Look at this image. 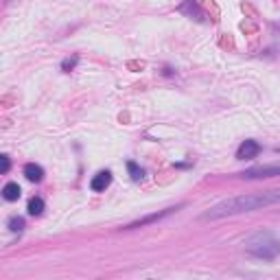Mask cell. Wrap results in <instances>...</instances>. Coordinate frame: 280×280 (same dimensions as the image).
<instances>
[{
    "mask_svg": "<svg viewBox=\"0 0 280 280\" xmlns=\"http://www.w3.org/2000/svg\"><path fill=\"white\" fill-rule=\"evenodd\" d=\"M280 204V188L272 190H263V193H248V195H237L223 199L215 204L212 208L201 215V219H223V217H234V215H243V212H254L263 210V208H270Z\"/></svg>",
    "mask_w": 280,
    "mask_h": 280,
    "instance_id": "1",
    "label": "cell"
},
{
    "mask_svg": "<svg viewBox=\"0 0 280 280\" xmlns=\"http://www.w3.org/2000/svg\"><path fill=\"white\" fill-rule=\"evenodd\" d=\"M245 250H248V254L256 256V259L274 261L280 256V241L272 232H267V230H259V232L252 234L245 241Z\"/></svg>",
    "mask_w": 280,
    "mask_h": 280,
    "instance_id": "2",
    "label": "cell"
},
{
    "mask_svg": "<svg viewBox=\"0 0 280 280\" xmlns=\"http://www.w3.org/2000/svg\"><path fill=\"white\" fill-rule=\"evenodd\" d=\"M182 206L184 204H180V206H175V208L171 206V208H164V210H160V212H153V215H147V217H142V219H136V221L127 223V226H123L120 230H138V228H145V226H149V223H156V221H160V219L173 215V212H178Z\"/></svg>",
    "mask_w": 280,
    "mask_h": 280,
    "instance_id": "3",
    "label": "cell"
},
{
    "mask_svg": "<svg viewBox=\"0 0 280 280\" xmlns=\"http://www.w3.org/2000/svg\"><path fill=\"white\" fill-rule=\"evenodd\" d=\"M245 180H265V178H278L280 175V164H263V167H252L248 171L239 173Z\"/></svg>",
    "mask_w": 280,
    "mask_h": 280,
    "instance_id": "4",
    "label": "cell"
},
{
    "mask_svg": "<svg viewBox=\"0 0 280 280\" xmlns=\"http://www.w3.org/2000/svg\"><path fill=\"white\" fill-rule=\"evenodd\" d=\"M261 153V145L256 140H245L241 142L239 151H237V158L239 160H252V158H256Z\"/></svg>",
    "mask_w": 280,
    "mask_h": 280,
    "instance_id": "5",
    "label": "cell"
},
{
    "mask_svg": "<svg viewBox=\"0 0 280 280\" xmlns=\"http://www.w3.org/2000/svg\"><path fill=\"white\" fill-rule=\"evenodd\" d=\"M109 184H112V173H109V171H98L94 178H92L90 188L94 190V193H103Z\"/></svg>",
    "mask_w": 280,
    "mask_h": 280,
    "instance_id": "6",
    "label": "cell"
},
{
    "mask_svg": "<svg viewBox=\"0 0 280 280\" xmlns=\"http://www.w3.org/2000/svg\"><path fill=\"white\" fill-rule=\"evenodd\" d=\"M24 178L29 180V182H42L44 180V169L40 167V164H35V162L24 164Z\"/></svg>",
    "mask_w": 280,
    "mask_h": 280,
    "instance_id": "7",
    "label": "cell"
},
{
    "mask_svg": "<svg viewBox=\"0 0 280 280\" xmlns=\"http://www.w3.org/2000/svg\"><path fill=\"white\" fill-rule=\"evenodd\" d=\"M180 13H186L188 18L195 15V20H204V13H201V9L197 7V2H193V0H186L182 7H180Z\"/></svg>",
    "mask_w": 280,
    "mask_h": 280,
    "instance_id": "8",
    "label": "cell"
},
{
    "mask_svg": "<svg viewBox=\"0 0 280 280\" xmlns=\"http://www.w3.org/2000/svg\"><path fill=\"white\" fill-rule=\"evenodd\" d=\"M20 195H22V190H20V186L15 184V182L4 184V188H2V197H4L7 201H18V199H20Z\"/></svg>",
    "mask_w": 280,
    "mask_h": 280,
    "instance_id": "9",
    "label": "cell"
},
{
    "mask_svg": "<svg viewBox=\"0 0 280 280\" xmlns=\"http://www.w3.org/2000/svg\"><path fill=\"white\" fill-rule=\"evenodd\" d=\"M26 210H29L31 217H40L42 212H44V199H42V197H31Z\"/></svg>",
    "mask_w": 280,
    "mask_h": 280,
    "instance_id": "10",
    "label": "cell"
},
{
    "mask_svg": "<svg viewBox=\"0 0 280 280\" xmlns=\"http://www.w3.org/2000/svg\"><path fill=\"white\" fill-rule=\"evenodd\" d=\"M127 171H129L134 182H142V180H145V169L138 167L136 162H127Z\"/></svg>",
    "mask_w": 280,
    "mask_h": 280,
    "instance_id": "11",
    "label": "cell"
},
{
    "mask_svg": "<svg viewBox=\"0 0 280 280\" xmlns=\"http://www.w3.org/2000/svg\"><path fill=\"white\" fill-rule=\"evenodd\" d=\"M7 226H9L11 232H22V230H24V219L22 217H11Z\"/></svg>",
    "mask_w": 280,
    "mask_h": 280,
    "instance_id": "12",
    "label": "cell"
},
{
    "mask_svg": "<svg viewBox=\"0 0 280 280\" xmlns=\"http://www.w3.org/2000/svg\"><path fill=\"white\" fill-rule=\"evenodd\" d=\"M77 62H79V57H77V55H73V57H68V59H64V62H62V70H64V73H70V70L77 66Z\"/></svg>",
    "mask_w": 280,
    "mask_h": 280,
    "instance_id": "13",
    "label": "cell"
},
{
    "mask_svg": "<svg viewBox=\"0 0 280 280\" xmlns=\"http://www.w3.org/2000/svg\"><path fill=\"white\" fill-rule=\"evenodd\" d=\"M0 162H2V164H0V171H2V173H7V171H9V167H11L9 156H2V158H0Z\"/></svg>",
    "mask_w": 280,
    "mask_h": 280,
    "instance_id": "14",
    "label": "cell"
}]
</instances>
